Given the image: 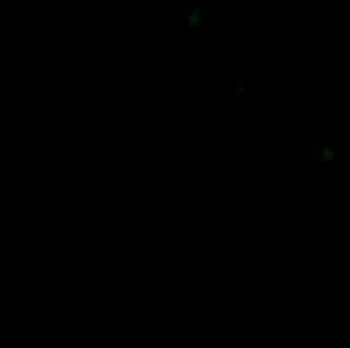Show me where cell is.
<instances>
[{
  "instance_id": "6da1fadb",
  "label": "cell",
  "mask_w": 350,
  "mask_h": 348,
  "mask_svg": "<svg viewBox=\"0 0 350 348\" xmlns=\"http://www.w3.org/2000/svg\"><path fill=\"white\" fill-rule=\"evenodd\" d=\"M199 24H201V10H199V8H192V10H190V14H187V26L183 29V33H194V35H199V33H201Z\"/></svg>"
},
{
  "instance_id": "7a4b0ae2",
  "label": "cell",
  "mask_w": 350,
  "mask_h": 348,
  "mask_svg": "<svg viewBox=\"0 0 350 348\" xmlns=\"http://www.w3.org/2000/svg\"><path fill=\"white\" fill-rule=\"evenodd\" d=\"M336 159H340V155H338V145H326V147H322V161L334 163Z\"/></svg>"
},
{
  "instance_id": "3957f363",
  "label": "cell",
  "mask_w": 350,
  "mask_h": 348,
  "mask_svg": "<svg viewBox=\"0 0 350 348\" xmlns=\"http://www.w3.org/2000/svg\"><path fill=\"white\" fill-rule=\"evenodd\" d=\"M252 95V89H248L241 81L235 83V97H250Z\"/></svg>"
},
{
  "instance_id": "277c9868",
  "label": "cell",
  "mask_w": 350,
  "mask_h": 348,
  "mask_svg": "<svg viewBox=\"0 0 350 348\" xmlns=\"http://www.w3.org/2000/svg\"><path fill=\"white\" fill-rule=\"evenodd\" d=\"M312 133H314L316 137H320V139H328V137L332 135V131H330V129H320V127H314Z\"/></svg>"
},
{
  "instance_id": "5b68a950",
  "label": "cell",
  "mask_w": 350,
  "mask_h": 348,
  "mask_svg": "<svg viewBox=\"0 0 350 348\" xmlns=\"http://www.w3.org/2000/svg\"><path fill=\"white\" fill-rule=\"evenodd\" d=\"M296 151H298V155H296V159H298L300 163H306V159H308V153H306V147L298 143V147H296Z\"/></svg>"
}]
</instances>
